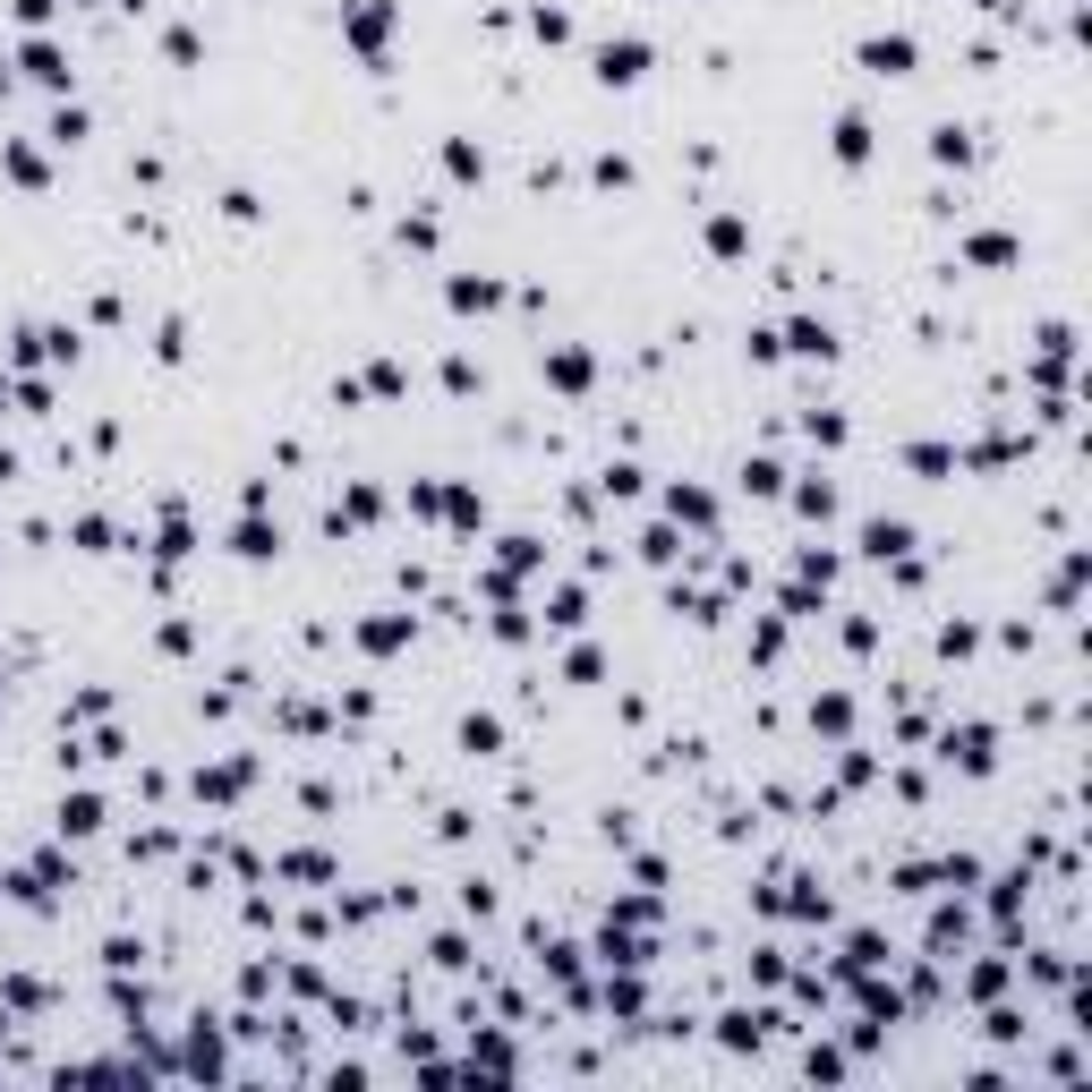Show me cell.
Listing matches in <instances>:
<instances>
[{
    "instance_id": "6da1fadb",
    "label": "cell",
    "mask_w": 1092,
    "mask_h": 1092,
    "mask_svg": "<svg viewBox=\"0 0 1092 1092\" xmlns=\"http://www.w3.org/2000/svg\"><path fill=\"white\" fill-rule=\"evenodd\" d=\"M597 78H607V86H641L649 78V43H631V34L607 43V52H597Z\"/></svg>"
},
{
    "instance_id": "7a4b0ae2",
    "label": "cell",
    "mask_w": 1092,
    "mask_h": 1092,
    "mask_svg": "<svg viewBox=\"0 0 1092 1092\" xmlns=\"http://www.w3.org/2000/svg\"><path fill=\"white\" fill-rule=\"evenodd\" d=\"M862 60L879 68V78H905V68H913V43H905V34H870V43H862Z\"/></svg>"
},
{
    "instance_id": "3957f363",
    "label": "cell",
    "mask_w": 1092,
    "mask_h": 1092,
    "mask_svg": "<svg viewBox=\"0 0 1092 1092\" xmlns=\"http://www.w3.org/2000/svg\"><path fill=\"white\" fill-rule=\"evenodd\" d=\"M862 547H870L879 563H888V555H905V547H913V530H905V521H870V530H862Z\"/></svg>"
},
{
    "instance_id": "277c9868",
    "label": "cell",
    "mask_w": 1092,
    "mask_h": 1092,
    "mask_svg": "<svg viewBox=\"0 0 1092 1092\" xmlns=\"http://www.w3.org/2000/svg\"><path fill=\"white\" fill-rule=\"evenodd\" d=\"M947 760H965V768H991V734H981V726L947 734Z\"/></svg>"
},
{
    "instance_id": "5b68a950",
    "label": "cell",
    "mask_w": 1092,
    "mask_h": 1092,
    "mask_svg": "<svg viewBox=\"0 0 1092 1092\" xmlns=\"http://www.w3.org/2000/svg\"><path fill=\"white\" fill-rule=\"evenodd\" d=\"M547 376L563 384V393H581V384H589V359H581V350H555V359H547Z\"/></svg>"
},
{
    "instance_id": "8992f818",
    "label": "cell",
    "mask_w": 1092,
    "mask_h": 1092,
    "mask_svg": "<svg viewBox=\"0 0 1092 1092\" xmlns=\"http://www.w3.org/2000/svg\"><path fill=\"white\" fill-rule=\"evenodd\" d=\"M384 26H393V9H359V18H350V43L376 52V43H384Z\"/></svg>"
},
{
    "instance_id": "52a82bcc",
    "label": "cell",
    "mask_w": 1092,
    "mask_h": 1092,
    "mask_svg": "<svg viewBox=\"0 0 1092 1092\" xmlns=\"http://www.w3.org/2000/svg\"><path fill=\"white\" fill-rule=\"evenodd\" d=\"M870 154V120H836V163H862Z\"/></svg>"
},
{
    "instance_id": "ba28073f",
    "label": "cell",
    "mask_w": 1092,
    "mask_h": 1092,
    "mask_svg": "<svg viewBox=\"0 0 1092 1092\" xmlns=\"http://www.w3.org/2000/svg\"><path fill=\"white\" fill-rule=\"evenodd\" d=\"M26 68H34V78H43V86H68V60H60L52 43H26Z\"/></svg>"
},
{
    "instance_id": "9c48e42d",
    "label": "cell",
    "mask_w": 1092,
    "mask_h": 1092,
    "mask_svg": "<svg viewBox=\"0 0 1092 1092\" xmlns=\"http://www.w3.org/2000/svg\"><path fill=\"white\" fill-rule=\"evenodd\" d=\"M709 248H717V257H743L751 239H743V223H734V214H717V223H709Z\"/></svg>"
},
{
    "instance_id": "30bf717a",
    "label": "cell",
    "mask_w": 1092,
    "mask_h": 1092,
    "mask_svg": "<svg viewBox=\"0 0 1092 1092\" xmlns=\"http://www.w3.org/2000/svg\"><path fill=\"white\" fill-rule=\"evenodd\" d=\"M60 828H78V836H86V828H102V802H94V794H78V802H60Z\"/></svg>"
},
{
    "instance_id": "8fae6325",
    "label": "cell",
    "mask_w": 1092,
    "mask_h": 1092,
    "mask_svg": "<svg viewBox=\"0 0 1092 1092\" xmlns=\"http://www.w3.org/2000/svg\"><path fill=\"white\" fill-rule=\"evenodd\" d=\"M504 291H496V282H452V307H496Z\"/></svg>"
},
{
    "instance_id": "7c38bea8",
    "label": "cell",
    "mask_w": 1092,
    "mask_h": 1092,
    "mask_svg": "<svg viewBox=\"0 0 1092 1092\" xmlns=\"http://www.w3.org/2000/svg\"><path fill=\"white\" fill-rule=\"evenodd\" d=\"M760 1041V1015H726V1050H751Z\"/></svg>"
},
{
    "instance_id": "4fadbf2b",
    "label": "cell",
    "mask_w": 1092,
    "mask_h": 1092,
    "mask_svg": "<svg viewBox=\"0 0 1092 1092\" xmlns=\"http://www.w3.org/2000/svg\"><path fill=\"white\" fill-rule=\"evenodd\" d=\"M794 350H811V359H828V325H811V316H802V325H794Z\"/></svg>"
},
{
    "instance_id": "5bb4252c",
    "label": "cell",
    "mask_w": 1092,
    "mask_h": 1092,
    "mask_svg": "<svg viewBox=\"0 0 1092 1092\" xmlns=\"http://www.w3.org/2000/svg\"><path fill=\"white\" fill-rule=\"evenodd\" d=\"M666 504H675L683 521H709V496H700V486H675V496H666Z\"/></svg>"
},
{
    "instance_id": "9a60e30c",
    "label": "cell",
    "mask_w": 1092,
    "mask_h": 1092,
    "mask_svg": "<svg viewBox=\"0 0 1092 1092\" xmlns=\"http://www.w3.org/2000/svg\"><path fill=\"white\" fill-rule=\"evenodd\" d=\"M0 94H9V68H0Z\"/></svg>"
}]
</instances>
